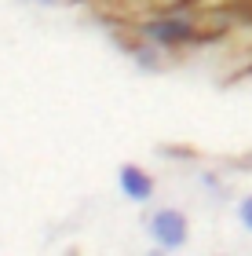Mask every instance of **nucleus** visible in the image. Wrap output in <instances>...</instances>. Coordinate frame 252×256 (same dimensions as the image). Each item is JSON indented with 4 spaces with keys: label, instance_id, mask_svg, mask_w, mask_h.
<instances>
[{
    "label": "nucleus",
    "instance_id": "nucleus-1",
    "mask_svg": "<svg viewBox=\"0 0 252 256\" xmlns=\"http://www.w3.org/2000/svg\"><path fill=\"white\" fill-rule=\"evenodd\" d=\"M150 234L157 238L161 249H179L187 242V216L179 208H157L150 216Z\"/></svg>",
    "mask_w": 252,
    "mask_h": 256
},
{
    "label": "nucleus",
    "instance_id": "nucleus-3",
    "mask_svg": "<svg viewBox=\"0 0 252 256\" xmlns=\"http://www.w3.org/2000/svg\"><path fill=\"white\" fill-rule=\"evenodd\" d=\"M117 183H121L124 198H132V202H150V198H154V180L146 176L139 165H121Z\"/></svg>",
    "mask_w": 252,
    "mask_h": 256
},
{
    "label": "nucleus",
    "instance_id": "nucleus-2",
    "mask_svg": "<svg viewBox=\"0 0 252 256\" xmlns=\"http://www.w3.org/2000/svg\"><path fill=\"white\" fill-rule=\"evenodd\" d=\"M143 33L157 44H179V40L194 37V22L190 18H154L143 26Z\"/></svg>",
    "mask_w": 252,
    "mask_h": 256
},
{
    "label": "nucleus",
    "instance_id": "nucleus-4",
    "mask_svg": "<svg viewBox=\"0 0 252 256\" xmlns=\"http://www.w3.org/2000/svg\"><path fill=\"white\" fill-rule=\"evenodd\" d=\"M238 212H242V224L252 230V194L245 198V202H242V208H238Z\"/></svg>",
    "mask_w": 252,
    "mask_h": 256
}]
</instances>
